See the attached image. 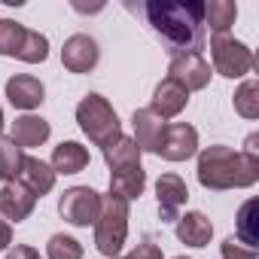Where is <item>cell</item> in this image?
Returning a JSON list of instances; mask_svg holds the SVG:
<instances>
[{"label":"cell","instance_id":"6da1fadb","mask_svg":"<svg viewBox=\"0 0 259 259\" xmlns=\"http://www.w3.org/2000/svg\"><path fill=\"white\" fill-rule=\"evenodd\" d=\"M201 0H150L144 7L153 31L174 46V52H198L204 49L207 31L201 19Z\"/></svg>","mask_w":259,"mask_h":259},{"label":"cell","instance_id":"7a4b0ae2","mask_svg":"<svg viewBox=\"0 0 259 259\" xmlns=\"http://www.w3.org/2000/svg\"><path fill=\"white\" fill-rule=\"evenodd\" d=\"M259 180V156L235 153L232 147L213 144L198 153V183L213 192L247 189Z\"/></svg>","mask_w":259,"mask_h":259},{"label":"cell","instance_id":"3957f363","mask_svg":"<svg viewBox=\"0 0 259 259\" xmlns=\"http://www.w3.org/2000/svg\"><path fill=\"white\" fill-rule=\"evenodd\" d=\"M76 122L82 128V135L95 144V147H110L122 138V122L116 116V110L110 107V101L98 92H89L79 104H76Z\"/></svg>","mask_w":259,"mask_h":259},{"label":"cell","instance_id":"277c9868","mask_svg":"<svg viewBox=\"0 0 259 259\" xmlns=\"http://www.w3.org/2000/svg\"><path fill=\"white\" fill-rule=\"evenodd\" d=\"M128 201L107 192L101 195V210H98V220H95V247L98 253L116 259L125 247V238H128Z\"/></svg>","mask_w":259,"mask_h":259},{"label":"cell","instance_id":"5b68a950","mask_svg":"<svg viewBox=\"0 0 259 259\" xmlns=\"http://www.w3.org/2000/svg\"><path fill=\"white\" fill-rule=\"evenodd\" d=\"M210 58H213V70L226 79H241L253 70L250 46L229 37V34H213L210 37Z\"/></svg>","mask_w":259,"mask_h":259},{"label":"cell","instance_id":"8992f818","mask_svg":"<svg viewBox=\"0 0 259 259\" xmlns=\"http://www.w3.org/2000/svg\"><path fill=\"white\" fill-rule=\"evenodd\" d=\"M101 210V195L92 186H70L58 198V213L70 226H95Z\"/></svg>","mask_w":259,"mask_h":259},{"label":"cell","instance_id":"52a82bcc","mask_svg":"<svg viewBox=\"0 0 259 259\" xmlns=\"http://www.w3.org/2000/svg\"><path fill=\"white\" fill-rule=\"evenodd\" d=\"M210 64L204 61V55L198 52H174L171 64H168V79H174L177 85H183L186 92H198L207 89L210 82Z\"/></svg>","mask_w":259,"mask_h":259},{"label":"cell","instance_id":"ba28073f","mask_svg":"<svg viewBox=\"0 0 259 259\" xmlns=\"http://www.w3.org/2000/svg\"><path fill=\"white\" fill-rule=\"evenodd\" d=\"M198 153V132L189 125V122H174V125H165V135H162V144H159V153L165 162H186Z\"/></svg>","mask_w":259,"mask_h":259},{"label":"cell","instance_id":"9c48e42d","mask_svg":"<svg viewBox=\"0 0 259 259\" xmlns=\"http://www.w3.org/2000/svg\"><path fill=\"white\" fill-rule=\"evenodd\" d=\"M189 198V189L180 174H162L156 183V201H159V217L162 223H177L180 210Z\"/></svg>","mask_w":259,"mask_h":259},{"label":"cell","instance_id":"30bf717a","mask_svg":"<svg viewBox=\"0 0 259 259\" xmlns=\"http://www.w3.org/2000/svg\"><path fill=\"white\" fill-rule=\"evenodd\" d=\"M98 58H101V49H98V43L89 34H73L61 46V64L70 73H89V70H95Z\"/></svg>","mask_w":259,"mask_h":259},{"label":"cell","instance_id":"8fae6325","mask_svg":"<svg viewBox=\"0 0 259 259\" xmlns=\"http://www.w3.org/2000/svg\"><path fill=\"white\" fill-rule=\"evenodd\" d=\"M34 207H37V195L31 189H25L19 180L0 186V217H4L7 223L28 220L34 213Z\"/></svg>","mask_w":259,"mask_h":259},{"label":"cell","instance_id":"7c38bea8","mask_svg":"<svg viewBox=\"0 0 259 259\" xmlns=\"http://www.w3.org/2000/svg\"><path fill=\"white\" fill-rule=\"evenodd\" d=\"M132 125H135V144L141 153H159V144H162V135H165V119H159L150 107H141L135 110L132 116Z\"/></svg>","mask_w":259,"mask_h":259},{"label":"cell","instance_id":"4fadbf2b","mask_svg":"<svg viewBox=\"0 0 259 259\" xmlns=\"http://www.w3.org/2000/svg\"><path fill=\"white\" fill-rule=\"evenodd\" d=\"M186 104H189V92L183 89V85H177L174 79H162L159 85H156V92H153V101H150V110L159 116V119H174V116H180L183 110H186Z\"/></svg>","mask_w":259,"mask_h":259},{"label":"cell","instance_id":"5bb4252c","mask_svg":"<svg viewBox=\"0 0 259 259\" xmlns=\"http://www.w3.org/2000/svg\"><path fill=\"white\" fill-rule=\"evenodd\" d=\"M43 95H46L43 82L37 76H31V73H16V76L7 79V101L13 107H19V110L40 107L43 104Z\"/></svg>","mask_w":259,"mask_h":259},{"label":"cell","instance_id":"9a60e30c","mask_svg":"<svg viewBox=\"0 0 259 259\" xmlns=\"http://www.w3.org/2000/svg\"><path fill=\"white\" fill-rule=\"evenodd\" d=\"M174 232H177V241L186 247H207L213 238V223L201 210H189V213H180V220L174 223Z\"/></svg>","mask_w":259,"mask_h":259},{"label":"cell","instance_id":"2e32d148","mask_svg":"<svg viewBox=\"0 0 259 259\" xmlns=\"http://www.w3.org/2000/svg\"><path fill=\"white\" fill-rule=\"evenodd\" d=\"M55 177H58V174L52 171V165H46V162L37 159V156H25L22 171H19V183H22L25 189H31L37 198H43L46 192H52Z\"/></svg>","mask_w":259,"mask_h":259},{"label":"cell","instance_id":"e0dca14e","mask_svg":"<svg viewBox=\"0 0 259 259\" xmlns=\"http://www.w3.org/2000/svg\"><path fill=\"white\" fill-rule=\"evenodd\" d=\"M49 135H52V128H49V122L43 119V116H31V113H25V116H19L16 122H13V141L22 147V150H34V147H43L46 141H49Z\"/></svg>","mask_w":259,"mask_h":259},{"label":"cell","instance_id":"ac0fdd59","mask_svg":"<svg viewBox=\"0 0 259 259\" xmlns=\"http://www.w3.org/2000/svg\"><path fill=\"white\" fill-rule=\"evenodd\" d=\"M144 186H147V171L141 165L110 171V192L119 195V198H125V201L141 198L144 195Z\"/></svg>","mask_w":259,"mask_h":259},{"label":"cell","instance_id":"d6986e66","mask_svg":"<svg viewBox=\"0 0 259 259\" xmlns=\"http://www.w3.org/2000/svg\"><path fill=\"white\" fill-rule=\"evenodd\" d=\"M89 168V150L76 141H61L52 150V171L55 174H79Z\"/></svg>","mask_w":259,"mask_h":259},{"label":"cell","instance_id":"ffe728a7","mask_svg":"<svg viewBox=\"0 0 259 259\" xmlns=\"http://www.w3.org/2000/svg\"><path fill=\"white\" fill-rule=\"evenodd\" d=\"M201 19H204V31L210 34H229V28L238 19V7L232 0H210L201 7Z\"/></svg>","mask_w":259,"mask_h":259},{"label":"cell","instance_id":"44dd1931","mask_svg":"<svg viewBox=\"0 0 259 259\" xmlns=\"http://www.w3.org/2000/svg\"><path fill=\"white\" fill-rule=\"evenodd\" d=\"M104 162L110 171H119V168H132V165H141V150L132 138H119L116 144L104 147Z\"/></svg>","mask_w":259,"mask_h":259},{"label":"cell","instance_id":"7402d4cb","mask_svg":"<svg viewBox=\"0 0 259 259\" xmlns=\"http://www.w3.org/2000/svg\"><path fill=\"white\" fill-rule=\"evenodd\" d=\"M22 162H25L22 147H19L13 138H4V135H0V180H4V183L19 180Z\"/></svg>","mask_w":259,"mask_h":259},{"label":"cell","instance_id":"603a6c76","mask_svg":"<svg viewBox=\"0 0 259 259\" xmlns=\"http://www.w3.org/2000/svg\"><path fill=\"white\" fill-rule=\"evenodd\" d=\"M256 201L250 198V201H244L241 204V210H238V226H235V235H238V241L244 244V247H250V250H256V244H259V232H256Z\"/></svg>","mask_w":259,"mask_h":259},{"label":"cell","instance_id":"cb8c5ba5","mask_svg":"<svg viewBox=\"0 0 259 259\" xmlns=\"http://www.w3.org/2000/svg\"><path fill=\"white\" fill-rule=\"evenodd\" d=\"M19 61H28V64H40L49 58V40L40 34V31H25V40H22V49L16 55Z\"/></svg>","mask_w":259,"mask_h":259},{"label":"cell","instance_id":"d4e9b609","mask_svg":"<svg viewBox=\"0 0 259 259\" xmlns=\"http://www.w3.org/2000/svg\"><path fill=\"white\" fill-rule=\"evenodd\" d=\"M232 104H235V113H241L244 119H259V85L253 79L241 82V89L235 92Z\"/></svg>","mask_w":259,"mask_h":259},{"label":"cell","instance_id":"484cf974","mask_svg":"<svg viewBox=\"0 0 259 259\" xmlns=\"http://www.w3.org/2000/svg\"><path fill=\"white\" fill-rule=\"evenodd\" d=\"M46 259H82V244L64 232L52 235L46 244Z\"/></svg>","mask_w":259,"mask_h":259},{"label":"cell","instance_id":"4316f807","mask_svg":"<svg viewBox=\"0 0 259 259\" xmlns=\"http://www.w3.org/2000/svg\"><path fill=\"white\" fill-rule=\"evenodd\" d=\"M25 31H28V28H22V25H19V22H13V19H0V55L16 58V55H19V49H22Z\"/></svg>","mask_w":259,"mask_h":259},{"label":"cell","instance_id":"83f0119b","mask_svg":"<svg viewBox=\"0 0 259 259\" xmlns=\"http://www.w3.org/2000/svg\"><path fill=\"white\" fill-rule=\"evenodd\" d=\"M220 259H259V253L250 250V247H244V244L235 241V238H226L223 247H220Z\"/></svg>","mask_w":259,"mask_h":259},{"label":"cell","instance_id":"f1b7e54d","mask_svg":"<svg viewBox=\"0 0 259 259\" xmlns=\"http://www.w3.org/2000/svg\"><path fill=\"white\" fill-rule=\"evenodd\" d=\"M125 259H162V247H159V244H153L150 238H144L141 244H135V250L128 253Z\"/></svg>","mask_w":259,"mask_h":259},{"label":"cell","instance_id":"f546056e","mask_svg":"<svg viewBox=\"0 0 259 259\" xmlns=\"http://www.w3.org/2000/svg\"><path fill=\"white\" fill-rule=\"evenodd\" d=\"M7 259H43V256H40V250H34L28 244H16L7 250Z\"/></svg>","mask_w":259,"mask_h":259},{"label":"cell","instance_id":"4dcf8cb0","mask_svg":"<svg viewBox=\"0 0 259 259\" xmlns=\"http://www.w3.org/2000/svg\"><path fill=\"white\" fill-rule=\"evenodd\" d=\"M10 244H13V226L0 220V250H10Z\"/></svg>","mask_w":259,"mask_h":259},{"label":"cell","instance_id":"1f68e13d","mask_svg":"<svg viewBox=\"0 0 259 259\" xmlns=\"http://www.w3.org/2000/svg\"><path fill=\"white\" fill-rule=\"evenodd\" d=\"M0 128H4V107H0Z\"/></svg>","mask_w":259,"mask_h":259},{"label":"cell","instance_id":"d6a6232c","mask_svg":"<svg viewBox=\"0 0 259 259\" xmlns=\"http://www.w3.org/2000/svg\"><path fill=\"white\" fill-rule=\"evenodd\" d=\"M174 259H189V256H174Z\"/></svg>","mask_w":259,"mask_h":259},{"label":"cell","instance_id":"836d02e7","mask_svg":"<svg viewBox=\"0 0 259 259\" xmlns=\"http://www.w3.org/2000/svg\"><path fill=\"white\" fill-rule=\"evenodd\" d=\"M116 259H119V256H116Z\"/></svg>","mask_w":259,"mask_h":259}]
</instances>
